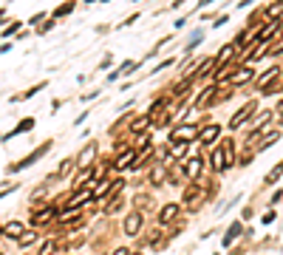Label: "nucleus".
<instances>
[{
    "label": "nucleus",
    "mask_w": 283,
    "mask_h": 255,
    "mask_svg": "<svg viewBox=\"0 0 283 255\" xmlns=\"http://www.w3.org/2000/svg\"><path fill=\"white\" fill-rule=\"evenodd\" d=\"M255 114H258V102H255V100H250L247 105H241V108H238V114L230 119V131H238V128H241L250 117H255Z\"/></svg>",
    "instance_id": "obj_1"
},
{
    "label": "nucleus",
    "mask_w": 283,
    "mask_h": 255,
    "mask_svg": "<svg viewBox=\"0 0 283 255\" xmlns=\"http://www.w3.org/2000/svg\"><path fill=\"white\" fill-rule=\"evenodd\" d=\"M281 71H283L281 66H272L269 71H264V74H261V77L255 80V91H258V94H264L266 88H272V85L281 80Z\"/></svg>",
    "instance_id": "obj_2"
},
{
    "label": "nucleus",
    "mask_w": 283,
    "mask_h": 255,
    "mask_svg": "<svg viewBox=\"0 0 283 255\" xmlns=\"http://www.w3.org/2000/svg\"><path fill=\"white\" fill-rule=\"evenodd\" d=\"M196 136H199V128H196V125H190V122H184V125H176V128H173L170 142H193Z\"/></svg>",
    "instance_id": "obj_3"
},
{
    "label": "nucleus",
    "mask_w": 283,
    "mask_h": 255,
    "mask_svg": "<svg viewBox=\"0 0 283 255\" xmlns=\"http://www.w3.org/2000/svg\"><path fill=\"white\" fill-rule=\"evenodd\" d=\"M182 173L190 179V182H199L201 173H204V156H193V159H187L184 168H182Z\"/></svg>",
    "instance_id": "obj_4"
},
{
    "label": "nucleus",
    "mask_w": 283,
    "mask_h": 255,
    "mask_svg": "<svg viewBox=\"0 0 283 255\" xmlns=\"http://www.w3.org/2000/svg\"><path fill=\"white\" fill-rule=\"evenodd\" d=\"M136 156H139V153H136L133 148H125V151H122L117 159L111 162V165H114V170H117V173H122L125 168H133V165H136ZM114 170H111V173H114Z\"/></svg>",
    "instance_id": "obj_5"
},
{
    "label": "nucleus",
    "mask_w": 283,
    "mask_h": 255,
    "mask_svg": "<svg viewBox=\"0 0 283 255\" xmlns=\"http://www.w3.org/2000/svg\"><path fill=\"white\" fill-rule=\"evenodd\" d=\"M252 80H255V68H252V66H244V68H238L233 77H230V85H233V88H238V85H250Z\"/></svg>",
    "instance_id": "obj_6"
},
{
    "label": "nucleus",
    "mask_w": 283,
    "mask_h": 255,
    "mask_svg": "<svg viewBox=\"0 0 283 255\" xmlns=\"http://www.w3.org/2000/svg\"><path fill=\"white\" fill-rule=\"evenodd\" d=\"M57 219V204H49L46 210H37L34 213V219H32V227H46L49 221Z\"/></svg>",
    "instance_id": "obj_7"
},
{
    "label": "nucleus",
    "mask_w": 283,
    "mask_h": 255,
    "mask_svg": "<svg viewBox=\"0 0 283 255\" xmlns=\"http://www.w3.org/2000/svg\"><path fill=\"white\" fill-rule=\"evenodd\" d=\"M182 213V204L179 202H170V204H165L162 210H159V224H170V221L176 219Z\"/></svg>",
    "instance_id": "obj_8"
},
{
    "label": "nucleus",
    "mask_w": 283,
    "mask_h": 255,
    "mask_svg": "<svg viewBox=\"0 0 283 255\" xmlns=\"http://www.w3.org/2000/svg\"><path fill=\"white\" fill-rule=\"evenodd\" d=\"M94 159H97V145L91 142L83 153H80V159H77V168L80 170H88V165H94Z\"/></svg>",
    "instance_id": "obj_9"
},
{
    "label": "nucleus",
    "mask_w": 283,
    "mask_h": 255,
    "mask_svg": "<svg viewBox=\"0 0 283 255\" xmlns=\"http://www.w3.org/2000/svg\"><path fill=\"white\" fill-rule=\"evenodd\" d=\"M142 213H131V216H128V219H125V227H122V230H125V233H128V236H136V233H139V230H142Z\"/></svg>",
    "instance_id": "obj_10"
},
{
    "label": "nucleus",
    "mask_w": 283,
    "mask_h": 255,
    "mask_svg": "<svg viewBox=\"0 0 283 255\" xmlns=\"http://www.w3.org/2000/svg\"><path fill=\"white\" fill-rule=\"evenodd\" d=\"M150 125H153V117H150V114H142L139 119H133V122H131V134H133V136L145 134Z\"/></svg>",
    "instance_id": "obj_11"
},
{
    "label": "nucleus",
    "mask_w": 283,
    "mask_h": 255,
    "mask_svg": "<svg viewBox=\"0 0 283 255\" xmlns=\"http://www.w3.org/2000/svg\"><path fill=\"white\" fill-rule=\"evenodd\" d=\"M23 233H26V224H23V221H9V224L3 227V236H6V238H15V241L23 236Z\"/></svg>",
    "instance_id": "obj_12"
},
{
    "label": "nucleus",
    "mask_w": 283,
    "mask_h": 255,
    "mask_svg": "<svg viewBox=\"0 0 283 255\" xmlns=\"http://www.w3.org/2000/svg\"><path fill=\"white\" fill-rule=\"evenodd\" d=\"M74 168H77V159H63V162H60V168H57V173H54L51 179H68Z\"/></svg>",
    "instance_id": "obj_13"
},
{
    "label": "nucleus",
    "mask_w": 283,
    "mask_h": 255,
    "mask_svg": "<svg viewBox=\"0 0 283 255\" xmlns=\"http://www.w3.org/2000/svg\"><path fill=\"white\" fill-rule=\"evenodd\" d=\"M184 202L187 204H199L201 199H204V190H201L199 185H193V187H187V190H184V196H182Z\"/></svg>",
    "instance_id": "obj_14"
},
{
    "label": "nucleus",
    "mask_w": 283,
    "mask_h": 255,
    "mask_svg": "<svg viewBox=\"0 0 283 255\" xmlns=\"http://www.w3.org/2000/svg\"><path fill=\"white\" fill-rule=\"evenodd\" d=\"M241 233H244V224H241V221H235L233 227H230V230L224 233V247H233V241L241 236Z\"/></svg>",
    "instance_id": "obj_15"
},
{
    "label": "nucleus",
    "mask_w": 283,
    "mask_h": 255,
    "mask_svg": "<svg viewBox=\"0 0 283 255\" xmlns=\"http://www.w3.org/2000/svg\"><path fill=\"white\" fill-rule=\"evenodd\" d=\"M218 136H221V128H218V125H207V128L201 131V142H204V145H213Z\"/></svg>",
    "instance_id": "obj_16"
},
{
    "label": "nucleus",
    "mask_w": 283,
    "mask_h": 255,
    "mask_svg": "<svg viewBox=\"0 0 283 255\" xmlns=\"http://www.w3.org/2000/svg\"><path fill=\"white\" fill-rule=\"evenodd\" d=\"M235 51H238V49H235L233 43H230V46H224V49L218 51L216 63H218V66H224V63H227V66H230V60H233V57H235Z\"/></svg>",
    "instance_id": "obj_17"
},
{
    "label": "nucleus",
    "mask_w": 283,
    "mask_h": 255,
    "mask_svg": "<svg viewBox=\"0 0 283 255\" xmlns=\"http://www.w3.org/2000/svg\"><path fill=\"white\" fill-rule=\"evenodd\" d=\"M32 128H34V119H23V122L17 125L15 131H12V134H3L0 139H12V136H17V134H26V131H32Z\"/></svg>",
    "instance_id": "obj_18"
},
{
    "label": "nucleus",
    "mask_w": 283,
    "mask_h": 255,
    "mask_svg": "<svg viewBox=\"0 0 283 255\" xmlns=\"http://www.w3.org/2000/svg\"><path fill=\"white\" fill-rule=\"evenodd\" d=\"M278 139H281V131H269V134L264 136V139H261V145H258V151H266V148H272V145H275Z\"/></svg>",
    "instance_id": "obj_19"
},
{
    "label": "nucleus",
    "mask_w": 283,
    "mask_h": 255,
    "mask_svg": "<svg viewBox=\"0 0 283 255\" xmlns=\"http://www.w3.org/2000/svg\"><path fill=\"white\" fill-rule=\"evenodd\" d=\"M34 241H37V230H26L23 236L17 238V247H32Z\"/></svg>",
    "instance_id": "obj_20"
},
{
    "label": "nucleus",
    "mask_w": 283,
    "mask_h": 255,
    "mask_svg": "<svg viewBox=\"0 0 283 255\" xmlns=\"http://www.w3.org/2000/svg\"><path fill=\"white\" fill-rule=\"evenodd\" d=\"M187 145H190V142H170L173 156H176V159H187V156H184V153H187Z\"/></svg>",
    "instance_id": "obj_21"
},
{
    "label": "nucleus",
    "mask_w": 283,
    "mask_h": 255,
    "mask_svg": "<svg viewBox=\"0 0 283 255\" xmlns=\"http://www.w3.org/2000/svg\"><path fill=\"white\" fill-rule=\"evenodd\" d=\"M266 54H269V57H278V54H283V37H278V40H275V46H269Z\"/></svg>",
    "instance_id": "obj_22"
},
{
    "label": "nucleus",
    "mask_w": 283,
    "mask_h": 255,
    "mask_svg": "<svg viewBox=\"0 0 283 255\" xmlns=\"http://www.w3.org/2000/svg\"><path fill=\"white\" fill-rule=\"evenodd\" d=\"M150 176H153V185H162V182H165V176H167V170L165 168H153Z\"/></svg>",
    "instance_id": "obj_23"
},
{
    "label": "nucleus",
    "mask_w": 283,
    "mask_h": 255,
    "mask_svg": "<svg viewBox=\"0 0 283 255\" xmlns=\"http://www.w3.org/2000/svg\"><path fill=\"white\" fill-rule=\"evenodd\" d=\"M136 68H139V63H133V60H128V63H122V68H119V77H122V74H133Z\"/></svg>",
    "instance_id": "obj_24"
},
{
    "label": "nucleus",
    "mask_w": 283,
    "mask_h": 255,
    "mask_svg": "<svg viewBox=\"0 0 283 255\" xmlns=\"http://www.w3.org/2000/svg\"><path fill=\"white\" fill-rule=\"evenodd\" d=\"M71 12H74V3H63V6H60V9H57V12H54V17H63V15H71Z\"/></svg>",
    "instance_id": "obj_25"
},
{
    "label": "nucleus",
    "mask_w": 283,
    "mask_h": 255,
    "mask_svg": "<svg viewBox=\"0 0 283 255\" xmlns=\"http://www.w3.org/2000/svg\"><path fill=\"white\" fill-rule=\"evenodd\" d=\"M252 159H255V156H252V153H250V148H247V151L241 153V159H238V165H250Z\"/></svg>",
    "instance_id": "obj_26"
},
{
    "label": "nucleus",
    "mask_w": 283,
    "mask_h": 255,
    "mask_svg": "<svg viewBox=\"0 0 283 255\" xmlns=\"http://www.w3.org/2000/svg\"><path fill=\"white\" fill-rule=\"evenodd\" d=\"M275 221V210H269V213H264V219H261V224H272Z\"/></svg>",
    "instance_id": "obj_27"
},
{
    "label": "nucleus",
    "mask_w": 283,
    "mask_h": 255,
    "mask_svg": "<svg viewBox=\"0 0 283 255\" xmlns=\"http://www.w3.org/2000/svg\"><path fill=\"white\" fill-rule=\"evenodd\" d=\"M51 247H54V244H51V241H46V244L40 247V255H51Z\"/></svg>",
    "instance_id": "obj_28"
},
{
    "label": "nucleus",
    "mask_w": 283,
    "mask_h": 255,
    "mask_svg": "<svg viewBox=\"0 0 283 255\" xmlns=\"http://www.w3.org/2000/svg\"><path fill=\"white\" fill-rule=\"evenodd\" d=\"M227 20H230V15H221V17H216V23H213V26H216V29H218V26H224Z\"/></svg>",
    "instance_id": "obj_29"
},
{
    "label": "nucleus",
    "mask_w": 283,
    "mask_h": 255,
    "mask_svg": "<svg viewBox=\"0 0 283 255\" xmlns=\"http://www.w3.org/2000/svg\"><path fill=\"white\" fill-rule=\"evenodd\" d=\"M111 255H131V250H128V247H117Z\"/></svg>",
    "instance_id": "obj_30"
},
{
    "label": "nucleus",
    "mask_w": 283,
    "mask_h": 255,
    "mask_svg": "<svg viewBox=\"0 0 283 255\" xmlns=\"http://www.w3.org/2000/svg\"><path fill=\"white\" fill-rule=\"evenodd\" d=\"M283 199V190H278V193H275V196H272V199H269V204H278Z\"/></svg>",
    "instance_id": "obj_31"
},
{
    "label": "nucleus",
    "mask_w": 283,
    "mask_h": 255,
    "mask_svg": "<svg viewBox=\"0 0 283 255\" xmlns=\"http://www.w3.org/2000/svg\"><path fill=\"white\" fill-rule=\"evenodd\" d=\"M136 255H142V253H136Z\"/></svg>",
    "instance_id": "obj_32"
},
{
    "label": "nucleus",
    "mask_w": 283,
    "mask_h": 255,
    "mask_svg": "<svg viewBox=\"0 0 283 255\" xmlns=\"http://www.w3.org/2000/svg\"><path fill=\"white\" fill-rule=\"evenodd\" d=\"M0 255H3V253H0Z\"/></svg>",
    "instance_id": "obj_33"
}]
</instances>
